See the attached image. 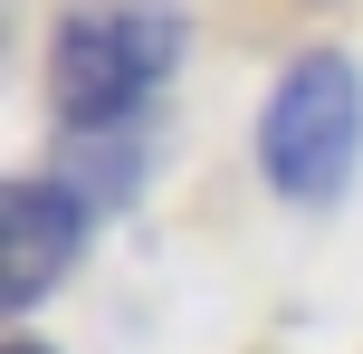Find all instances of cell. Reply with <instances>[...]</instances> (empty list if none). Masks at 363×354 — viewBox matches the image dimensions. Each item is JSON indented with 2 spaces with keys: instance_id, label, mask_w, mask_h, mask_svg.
<instances>
[{
  "instance_id": "cell-1",
  "label": "cell",
  "mask_w": 363,
  "mask_h": 354,
  "mask_svg": "<svg viewBox=\"0 0 363 354\" xmlns=\"http://www.w3.org/2000/svg\"><path fill=\"white\" fill-rule=\"evenodd\" d=\"M191 19L182 0H67L48 29V106L67 134H134L163 106Z\"/></svg>"
},
{
  "instance_id": "cell-2",
  "label": "cell",
  "mask_w": 363,
  "mask_h": 354,
  "mask_svg": "<svg viewBox=\"0 0 363 354\" xmlns=\"http://www.w3.org/2000/svg\"><path fill=\"white\" fill-rule=\"evenodd\" d=\"M363 163V67L345 48H306L287 57V77L258 106V172L277 201L296 211H335L354 192Z\"/></svg>"
},
{
  "instance_id": "cell-3",
  "label": "cell",
  "mask_w": 363,
  "mask_h": 354,
  "mask_svg": "<svg viewBox=\"0 0 363 354\" xmlns=\"http://www.w3.org/2000/svg\"><path fill=\"white\" fill-rule=\"evenodd\" d=\"M86 230H96V211L77 201L57 172H19V182L0 192V297H10V316H29V306L86 259Z\"/></svg>"
},
{
  "instance_id": "cell-4",
  "label": "cell",
  "mask_w": 363,
  "mask_h": 354,
  "mask_svg": "<svg viewBox=\"0 0 363 354\" xmlns=\"http://www.w3.org/2000/svg\"><path fill=\"white\" fill-rule=\"evenodd\" d=\"M144 172H153V134L144 125L134 134H67V153H57V182L86 211H125L144 192Z\"/></svg>"
},
{
  "instance_id": "cell-5",
  "label": "cell",
  "mask_w": 363,
  "mask_h": 354,
  "mask_svg": "<svg viewBox=\"0 0 363 354\" xmlns=\"http://www.w3.org/2000/svg\"><path fill=\"white\" fill-rule=\"evenodd\" d=\"M10 354H48V345H38V336H10Z\"/></svg>"
},
{
  "instance_id": "cell-6",
  "label": "cell",
  "mask_w": 363,
  "mask_h": 354,
  "mask_svg": "<svg viewBox=\"0 0 363 354\" xmlns=\"http://www.w3.org/2000/svg\"><path fill=\"white\" fill-rule=\"evenodd\" d=\"M277 10H325V0H277Z\"/></svg>"
}]
</instances>
